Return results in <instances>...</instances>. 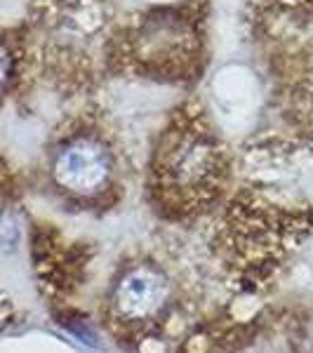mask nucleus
I'll list each match as a JSON object with an SVG mask.
<instances>
[{"label": "nucleus", "instance_id": "f03ea898", "mask_svg": "<svg viewBox=\"0 0 313 353\" xmlns=\"http://www.w3.org/2000/svg\"><path fill=\"white\" fill-rule=\"evenodd\" d=\"M113 172H116V156L104 137L97 132L68 137L57 149L52 161L57 186L81 198H92L104 191L111 184Z\"/></svg>", "mask_w": 313, "mask_h": 353}, {"label": "nucleus", "instance_id": "f257e3e1", "mask_svg": "<svg viewBox=\"0 0 313 353\" xmlns=\"http://www.w3.org/2000/svg\"><path fill=\"white\" fill-rule=\"evenodd\" d=\"M163 189L174 198L203 201L221 184V153L208 132L189 128L174 132L161 153Z\"/></svg>", "mask_w": 313, "mask_h": 353}, {"label": "nucleus", "instance_id": "7ed1b4c3", "mask_svg": "<svg viewBox=\"0 0 313 353\" xmlns=\"http://www.w3.org/2000/svg\"><path fill=\"white\" fill-rule=\"evenodd\" d=\"M170 301V283L153 264H134L118 278L111 294V313L125 325L156 321Z\"/></svg>", "mask_w": 313, "mask_h": 353}, {"label": "nucleus", "instance_id": "20e7f679", "mask_svg": "<svg viewBox=\"0 0 313 353\" xmlns=\"http://www.w3.org/2000/svg\"><path fill=\"white\" fill-rule=\"evenodd\" d=\"M8 76H10V54L5 50V45L0 43V85L8 81Z\"/></svg>", "mask_w": 313, "mask_h": 353}]
</instances>
